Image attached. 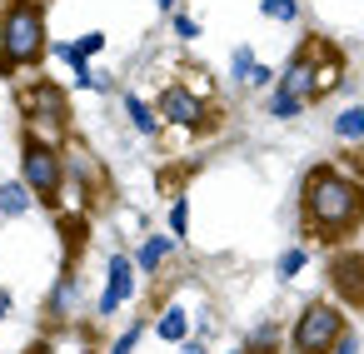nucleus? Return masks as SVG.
<instances>
[{"instance_id":"obj_1","label":"nucleus","mask_w":364,"mask_h":354,"mask_svg":"<svg viewBox=\"0 0 364 354\" xmlns=\"http://www.w3.org/2000/svg\"><path fill=\"white\" fill-rule=\"evenodd\" d=\"M299 200H304V225L319 240H339V235H349L364 220V185L349 180L334 165H314L304 175V195Z\"/></svg>"},{"instance_id":"obj_2","label":"nucleus","mask_w":364,"mask_h":354,"mask_svg":"<svg viewBox=\"0 0 364 354\" xmlns=\"http://www.w3.org/2000/svg\"><path fill=\"white\" fill-rule=\"evenodd\" d=\"M46 60V6L41 0H6L0 6V80Z\"/></svg>"},{"instance_id":"obj_3","label":"nucleus","mask_w":364,"mask_h":354,"mask_svg":"<svg viewBox=\"0 0 364 354\" xmlns=\"http://www.w3.org/2000/svg\"><path fill=\"white\" fill-rule=\"evenodd\" d=\"M21 185L31 190L36 205L55 210L60 205V190H65V155L55 140H41V135H21Z\"/></svg>"},{"instance_id":"obj_4","label":"nucleus","mask_w":364,"mask_h":354,"mask_svg":"<svg viewBox=\"0 0 364 354\" xmlns=\"http://www.w3.org/2000/svg\"><path fill=\"white\" fill-rule=\"evenodd\" d=\"M21 115H26V130H31V135H41V140H60L65 125H70V100H65L60 85L36 80V85L21 90Z\"/></svg>"},{"instance_id":"obj_5","label":"nucleus","mask_w":364,"mask_h":354,"mask_svg":"<svg viewBox=\"0 0 364 354\" xmlns=\"http://www.w3.org/2000/svg\"><path fill=\"white\" fill-rule=\"evenodd\" d=\"M339 339H344V314H339L329 299L304 304V314H299V324H294V334H289L294 354H329Z\"/></svg>"},{"instance_id":"obj_6","label":"nucleus","mask_w":364,"mask_h":354,"mask_svg":"<svg viewBox=\"0 0 364 354\" xmlns=\"http://www.w3.org/2000/svg\"><path fill=\"white\" fill-rule=\"evenodd\" d=\"M304 50H309V100H319V95H329V90L339 85L344 60H339V50H334L329 41H319V36H309Z\"/></svg>"},{"instance_id":"obj_7","label":"nucleus","mask_w":364,"mask_h":354,"mask_svg":"<svg viewBox=\"0 0 364 354\" xmlns=\"http://www.w3.org/2000/svg\"><path fill=\"white\" fill-rule=\"evenodd\" d=\"M329 284L349 309H364V250H344L329 259Z\"/></svg>"},{"instance_id":"obj_8","label":"nucleus","mask_w":364,"mask_h":354,"mask_svg":"<svg viewBox=\"0 0 364 354\" xmlns=\"http://www.w3.org/2000/svg\"><path fill=\"white\" fill-rule=\"evenodd\" d=\"M155 115H165L170 125H185V130H205V125H210V120H205V115H210L205 100H200L195 90H185V85H165Z\"/></svg>"},{"instance_id":"obj_9","label":"nucleus","mask_w":364,"mask_h":354,"mask_svg":"<svg viewBox=\"0 0 364 354\" xmlns=\"http://www.w3.org/2000/svg\"><path fill=\"white\" fill-rule=\"evenodd\" d=\"M130 294H135V264H130V254H110V279H105V294H100V314H115Z\"/></svg>"},{"instance_id":"obj_10","label":"nucleus","mask_w":364,"mask_h":354,"mask_svg":"<svg viewBox=\"0 0 364 354\" xmlns=\"http://www.w3.org/2000/svg\"><path fill=\"white\" fill-rule=\"evenodd\" d=\"M75 299H80V279H75V269L65 264V269H60V279H55V289L46 294V319H70Z\"/></svg>"},{"instance_id":"obj_11","label":"nucleus","mask_w":364,"mask_h":354,"mask_svg":"<svg viewBox=\"0 0 364 354\" xmlns=\"http://www.w3.org/2000/svg\"><path fill=\"white\" fill-rule=\"evenodd\" d=\"M85 235H90V220H85V215H60V240H65V264H75V259H80V250H85Z\"/></svg>"},{"instance_id":"obj_12","label":"nucleus","mask_w":364,"mask_h":354,"mask_svg":"<svg viewBox=\"0 0 364 354\" xmlns=\"http://www.w3.org/2000/svg\"><path fill=\"white\" fill-rule=\"evenodd\" d=\"M36 200H31V190L21 185V180H11V185H0V215H11V220H21L26 210H31Z\"/></svg>"},{"instance_id":"obj_13","label":"nucleus","mask_w":364,"mask_h":354,"mask_svg":"<svg viewBox=\"0 0 364 354\" xmlns=\"http://www.w3.org/2000/svg\"><path fill=\"white\" fill-rule=\"evenodd\" d=\"M125 115H130V125H135L140 135H155V130H160V115H155L145 100H135V95H125Z\"/></svg>"},{"instance_id":"obj_14","label":"nucleus","mask_w":364,"mask_h":354,"mask_svg":"<svg viewBox=\"0 0 364 354\" xmlns=\"http://www.w3.org/2000/svg\"><path fill=\"white\" fill-rule=\"evenodd\" d=\"M165 250H170V235H155V240H145V245H140V254H135V269L155 274V269H160V259H165Z\"/></svg>"},{"instance_id":"obj_15","label":"nucleus","mask_w":364,"mask_h":354,"mask_svg":"<svg viewBox=\"0 0 364 354\" xmlns=\"http://www.w3.org/2000/svg\"><path fill=\"white\" fill-rule=\"evenodd\" d=\"M155 334H160L165 344H180V339L190 334V319H185V309H165V314H160V324H155Z\"/></svg>"},{"instance_id":"obj_16","label":"nucleus","mask_w":364,"mask_h":354,"mask_svg":"<svg viewBox=\"0 0 364 354\" xmlns=\"http://www.w3.org/2000/svg\"><path fill=\"white\" fill-rule=\"evenodd\" d=\"M334 135H339V140H364V110L349 105V110L334 120Z\"/></svg>"},{"instance_id":"obj_17","label":"nucleus","mask_w":364,"mask_h":354,"mask_svg":"<svg viewBox=\"0 0 364 354\" xmlns=\"http://www.w3.org/2000/svg\"><path fill=\"white\" fill-rule=\"evenodd\" d=\"M185 230H190V205L175 195V205H170V240H185Z\"/></svg>"},{"instance_id":"obj_18","label":"nucleus","mask_w":364,"mask_h":354,"mask_svg":"<svg viewBox=\"0 0 364 354\" xmlns=\"http://www.w3.org/2000/svg\"><path fill=\"white\" fill-rule=\"evenodd\" d=\"M304 110V100H294V95H284V90H274V120H294Z\"/></svg>"},{"instance_id":"obj_19","label":"nucleus","mask_w":364,"mask_h":354,"mask_svg":"<svg viewBox=\"0 0 364 354\" xmlns=\"http://www.w3.org/2000/svg\"><path fill=\"white\" fill-rule=\"evenodd\" d=\"M264 16L269 21H294L299 16V0H264Z\"/></svg>"},{"instance_id":"obj_20","label":"nucleus","mask_w":364,"mask_h":354,"mask_svg":"<svg viewBox=\"0 0 364 354\" xmlns=\"http://www.w3.org/2000/svg\"><path fill=\"white\" fill-rule=\"evenodd\" d=\"M299 269H304V250H284L279 254V279H294Z\"/></svg>"},{"instance_id":"obj_21","label":"nucleus","mask_w":364,"mask_h":354,"mask_svg":"<svg viewBox=\"0 0 364 354\" xmlns=\"http://www.w3.org/2000/svg\"><path fill=\"white\" fill-rule=\"evenodd\" d=\"M95 50H105V36H100V31H90V36H80V41H75V55H80V60H90Z\"/></svg>"},{"instance_id":"obj_22","label":"nucleus","mask_w":364,"mask_h":354,"mask_svg":"<svg viewBox=\"0 0 364 354\" xmlns=\"http://www.w3.org/2000/svg\"><path fill=\"white\" fill-rule=\"evenodd\" d=\"M140 334H145V329H140V324H130V329H125V334H120V339L110 344V354H135V344H140Z\"/></svg>"},{"instance_id":"obj_23","label":"nucleus","mask_w":364,"mask_h":354,"mask_svg":"<svg viewBox=\"0 0 364 354\" xmlns=\"http://www.w3.org/2000/svg\"><path fill=\"white\" fill-rule=\"evenodd\" d=\"M175 36H180V41H195L200 31H195V21H190V16H175Z\"/></svg>"},{"instance_id":"obj_24","label":"nucleus","mask_w":364,"mask_h":354,"mask_svg":"<svg viewBox=\"0 0 364 354\" xmlns=\"http://www.w3.org/2000/svg\"><path fill=\"white\" fill-rule=\"evenodd\" d=\"M250 65H255V55H250V50H245V45H240V50H235V75H240V80H245V75H250Z\"/></svg>"},{"instance_id":"obj_25","label":"nucleus","mask_w":364,"mask_h":354,"mask_svg":"<svg viewBox=\"0 0 364 354\" xmlns=\"http://www.w3.org/2000/svg\"><path fill=\"white\" fill-rule=\"evenodd\" d=\"M11 304H16V299H11V289H6V284H0V319H6V314H11Z\"/></svg>"},{"instance_id":"obj_26","label":"nucleus","mask_w":364,"mask_h":354,"mask_svg":"<svg viewBox=\"0 0 364 354\" xmlns=\"http://www.w3.org/2000/svg\"><path fill=\"white\" fill-rule=\"evenodd\" d=\"M329 354H354V339H349V334H344V339H339V344H334V349H329Z\"/></svg>"},{"instance_id":"obj_27","label":"nucleus","mask_w":364,"mask_h":354,"mask_svg":"<svg viewBox=\"0 0 364 354\" xmlns=\"http://www.w3.org/2000/svg\"><path fill=\"white\" fill-rule=\"evenodd\" d=\"M21 354H55V349H50V344L41 339V344H31V349H21Z\"/></svg>"},{"instance_id":"obj_28","label":"nucleus","mask_w":364,"mask_h":354,"mask_svg":"<svg viewBox=\"0 0 364 354\" xmlns=\"http://www.w3.org/2000/svg\"><path fill=\"white\" fill-rule=\"evenodd\" d=\"M185 354H205V349H200V344H185Z\"/></svg>"},{"instance_id":"obj_29","label":"nucleus","mask_w":364,"mask_h":354,"mask_svg":"<svg viewBox=\"0 0 364 354\" xmlns=\"http://www.w3.org/2000/svg\"><path fill=\"white\" fill-rule=\"evenodd\" d=\"M155 6H160V11H170V6H175V0H155Z\"/></svg>"}]
</instances>
